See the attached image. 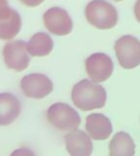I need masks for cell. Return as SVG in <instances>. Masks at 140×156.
I'll use <instances>...</instances> for the list:
<instances>
[{
    "label": "cell",
    "instance_id": "obj_10",
    "mask_svg": "<svg viewBox=\"0 0 140 156\" xmlns=\"http://www.w3.org/2000/svg\"><path fill=\"white\" fill-rule=\"evenodd\" d=\"M85 129L90 138L95 140H103L110 136L112 132V123L102 113H91L85 119Z\"/></svg>",
    "mask_w": 140,
    "mask_h": 156
},
{
    "label": "cell",
    "instance_id": "obj_1",
    "mask_svg": "<svg viewBox=\"0 0 140 156\" xmlns=\"http://www.w3.org/2000/svg\"><path fill=\"white\" fill-rule=\"evenodd\" d=\"M71 98L77 107L83 111H90L105 106L106 90L102 85L90 79H82L73 87Z\"/></svg>",
    "mask_w": 140,
    "mask_h": 156
},
{
    "label": "cell",
    "instance_id": "obj_13",
    "mask_svg": "<svg viewBox=\"0 0 140 156\" xmlns=\"http://www.w3.org/2000/svg\"><path fill=\"white\" fill-rule=\"evenodd\" d=\"M21 29V16L19 13L10 9L7 12L0 15V38L1 39H12L18 34Z\"/></svg>",
    "mask_w": 140,
    "mask_h": 156
},
{
    "label": "cell",
    "instance_id": "obj_5",
    "mask_svg": "<svg viewBox=\"0 0 140 156\" xmlns=\"http://www.w3.org/2000/svg\"><path fill=\"white\" fill-rule=\"evenodd\" d=\"M21 89L28 98L43 99L52 91V82L43 73H30L21 79Z\"/></svg>",
    "mask_w": 140,
    "mask_h": 156
},
{
    "label": "cell",
    "instance_id": "obj_12",
    "mask_svg": "<svg viewBox=\"0 0 140 156\" xmlns=\"http://www.w3.org/2000/svg\"><path fill=\"white\" fill-rule=\"evenodd\" d=\"M110 156H134L135 144L131 136L125 132H118L108 144Z\"/></svg>",
    "mask_w": 140,
    "mask_h": 156
},
{
    "label": "cell",
    "instance_id": "obj_17",
    "mask_svg": "<svg viewBox=\"0 0 140 156\" xmlns=\"http://www.w3.org/2000/svg\"><path fill=\"white\" fill-rule=\"evenodd\" d=\"M24 5H27V6H38V5H40L44 0H21Z\"/></svg>",
    "mask_w": 140,
    "mask_h": 156
},
{
    "label": "cell",
    "instance_id": "obj_2",
    "mask_svg": "<svg viewBox=\"0 0 140 156\" xmlns=\"http://www.w3.org/2000/svg\"><path fill=\"white\" fill-rule=\"evenodd\" d=\"M85 17L90 24L100 29H110L118 21L116 7L105 0L90 1L85 7Z\"/></svg>",
    "mask_w": 140,
    "mask_h": 156
},
{
    "label": "cell",
    "instance_id": "obj_8",
    "mask_svg": "<svg viewBox=\"0 0 140 156\" xmlns=\"http://www.w3.org/2000/svg\"><path fill=\"white\" fill-rule=\"evenodd\" d=\"M44 24L49 32L56 35H66L73 28L72 18L61 7H51L44 13Z\"/></svg>",
    "mask_w": 140,
    "mask_h": 156
},
{
    "label": "cell",
    "instance_id": "obj_6",
    "mask_svg": "<svg viewBox=\"0 0 140 156\" xmlns=\"http://www.w3.org/2000/svg\"><path fill=\"white\" fill-rule=\"evenodd\" d=\"M85 69L90 80L95 83L103 82L112 74L113 62L108 55L103 52H95L85 60Z\"/></svg>",
    "mask_w": 140,
    "mask_h": 156
},
{
    "label": "cell",
    "instance_id": "obj_19",
    "mask_svg": "<svg viewBox=\"0 0 140 156\" xmlns=\"http://www.w3.org/2000/svg\"><path fill=\"white\" fill-rule=\"evenodd\" d=\"M116 1H121V0H116Z\"/></svg>",
    "mask_w": 140,
    "mask_h": 156
},
{
    "label": "cell",
    "instance_id": "obj_11",
    "mask_svg": "<svg viewBox=\"0 0 140 156\" xmlns=\"http://www.w3.org/2000/svg\"><path fill=\"white\" fill-rule=\"evenodd\" d=\"M21 112L18 99L10 93H0V126H7L13 122Z\"/></svg>",
    "mask_w": 140,
    "mask_h": 156
},
{
    "label": "cell",
    "instance_id": "obj_3",
    "mask_svg": "<svg viewBox=\"0 0 140 156\" xmlns=\"http://www.w3.org/2000/svg\"><path fill=\"white\" fill-rule=\"evenodd\" d=\"M47 121L55 128L63 132H72L80 124V117L78 112L65 102L52 104L47 110Z\"/></svg>",
    "mask_w": 140,
    "mask_h": 156
},
{
    "label": "cell",
    "instance_id": "obj_16",
    "mask_svg": "<svg viewBox=\"0 0 140 156\" xmlns=\"http://www.w3.org/2000/svg\"><path fill=\"white\" fill-rule=\"evenodd\" d=\"M10 9H11V7L9 6L7 0H0V15H2V13H5V12H7Z\"/></svg>",
    "mask_w": 140,
    "mask_h": 156
},
{
    "label": "cell",
    "instance_id": "obj_7",
    "mask_svg": "<svg viewBox=\"0 0 140 156\" xmlns=\"http://www.w3.org/2000/svg\"><path fill=\"white\" fill-rule=\"evenodd\" d=\"M2 55L6 66L15 71H23L29 65V52L27 50V43L23 40L9 41L4 46Z\"/></svg>",
    "mask_w": 140,
    "mask_h": 156
},
{
    "label": "cell",
    "instance_id": "obj_4",
    "mask_svg": "<svg viewBox=\"0 0 140 156\" xmlns=\"http://www.w3.org/2000/svg\"><path fill=\"white\" fill-rule=\"evenodd\" d=\"M116 56L123 68L130 69L140 65V40L133 35H123L114 44Z\"/></svg>",
    "mask_w": 140,
    "mask_h": 156
},
{
    "label": "cell",
    "instance_id": "obj_15",
    "mask_svg": "<svg viewBox=\"0 0 140 156\" xmlns=\"http://www.w3.org/2000/svg\"><path fill=\"white\" fill-rule=\"evenodd\" d=\"M10 156H35L34 152L28 147H19L15 150Z\"/></svg>",
    "mask_w": 140,
    "mask_h": 156
},
{
    "label": "cell",
    "instance_id": "obj_14",
    "mask_svg": "<svg viewBox=\"0 0 140 156\" xmlns=\"http://www.w3.org/2000/svg\"><path fill=\"white\" fill-rule=\"evenodd\" d=\"M54 48L51 37L44 32L35 33L27 43V50L32 56H45L50 54Z\"/></svg>",
    "mask_w": 140,
    "mask_h": 156
},
{
    "label": "cell",
    "instance_id": "obj_18",
    "mask_svg": "<svg viewBox=\"0 0 140 156\" xmlns=\"http://www.w3.org/2000/svg\"><path fill=\"white\" fill-rule=\"evenodd\" d=\"M134 15H135L136 20L140 22V0H136V2L134 5Z\"/></svg>",
    "mask_w": 140,
    "mask_h": 156
},
{
    "label": "cell",
    "instance_id": "obj_9",
    "mask_svg": "<svg viewBox=\"0 0 140 156\" xmlns=\"http://www.w3.org/2000/svg\"><path fill=\"white\" fill-rule=\"evenodd\" d=\"M66 149L71 156H90L93 152V141L88 133L75 129L68 132L65 136Z\"/></svg>",
    "mask_w": 140,
    "mask_h": 156
}]
</instances>
